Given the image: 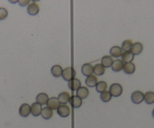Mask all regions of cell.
Wrapping results in <instances>:
<instances>
[{
	"mask_svg": "<svg viewBox=\"0 0 154 128\" xmlns=\"http://www.w3.org/2000/svg\"><path fill=\"white\" fill-rule=\"evenodd\" d=\"M31 113L30 106L27 103H23L19 108V114L21 117L26 118Z\"/></svg>",
	"mask_w": 154,
	"mask_h": 128,
	"instance_id": "cell-5",
	"label": "cell"
},
{
	"mask_svg": "<svg viewBox=\"0 0 154 128\" xmlns=\"http://www.w3.org/2000/svg\"><path fill=\"white\" fill-rule=\"evenodd\" d=\"M133 43L132 41L130 40V39H127L125 40L122 44V50L125 51H131V46H132Z\"/></svg>",
	"mask_w": 154,
	"mask_h": 128,
	"instance_id": "cell-27",
	"label": "cell"
},
{
	"mask_svg": "<svg viewBox=\"0 0 154 128\" xmlns=\"http://www.w3.org/2000/svg\"><path fill=\"white\" fill-rule=\"evenodd\" d=\"M96 91L99 93H103L104 91H106V88H107V84L104 81H100V82H97V84L96 85Z\"/></svg>",
	"mask_w": 154,
	"mask_h": 128,
	"instance_id": "cell-25",
	"label": "cell"
},
{
	"mask_svg": "<svg viewBox=\"0 0 154 128\" xmlns=\"http://www.w3.org/2000/svg\"><path fill=\"white\" fill-rule=\"evenodd\" d=\"M47 107L49 109H51V110L54 109H57L58 107L60 106V103L59 101L58 98L57 97H51L49 98L46 103Z\"/></svg>",
	"mask_w": 154,
	"mask_h": 128,
	"instance_id": "cell-6",
	"label": "cell"
},
{
	"mask_svg": "<svg viewBox=\"0 0 154 128\" xmlns=\"http://www.w3.org/2000/svg\"><path fill=\"white\" fill-rule=\"evenodd\" d=\"M61 76L65 81L69 82L70 80L73 79L75 76V72L72 67H66L64 70H63Z\"/></svg>",
	"mask_w": 154,
	"mask_h": 128,
	"instance_id": "cell-2",
	"label": "cell"
},
{
	"mask_svg": "<svg viewBox=\"0 0 154 128\" xmlns=\"http://www.w3.org/2000/svg\"><path fill=\"white\" fill-rule=\"evenodd\" d=\"M135 65H134L133 63H124V67H123V71L125 72V73L128 75L133 74L135 71Z\"/></svg>",
	"mask_w": 154,
	"mask_h": 128,
	"instance_id": "cell-16",
	"label": "cell"
},
{
	"mask_svg": "<svg viewBox=\"0 0 154 128\" xmlns=\"http://www.w3.org/2000/svg\"><path fill=\"white\" fill-rule=\"evenodd\" d=\"M18 2L20 4V5H21V6H26V5H28L29 3V1H28V0H26V1H19Z\"/></svg>",
	"mask_w": 154,
	"mask_h": 128,
	"instance_id": "cell-30",
	"label": "cell"
},
{
	"mask_svg": "<svg viewBox=\"0 0 154 128\" xmlns=\"http://www.w3.org/2000/svg\"><path fill=\"white\" fill-rule=\"evenodd\" d=\"M152 117H153V118H154V109L152 110Z\"/></svg>",
	"mask_w": 154,
	"mask_h": 128,
	"instance_id": "cell-31",
	"label": "cell"
},
{
	"mask_svg": "<svg viewBox=\"0 0 154 128\" xmlns=\"http://www.w3.org/2000/svg\"><path fill=\"white\" fill-rule=\"evenodd\" d=\"M105 73V67L101 63H97L94 67V73L96 76H102Z\"/></svg>",
	"mask_w": 154,
	"mask_h": 128,
	"instance_id": "cell-24",
	"label": "cell"
},
{
	"mask_svg": "<svg viewBox=\"0 0 154 128\" xmlns=\"http://www.w3.org/2000/svg\"><path fill=\"white\" fill-rule=\"evenodd\" d=\"M57 114L62 118H66L70 114V109L66 104H62L57 109Z\"/></svg>",
	"mask_w": 154,
	"mask_h": 128,
	"instance_id": "cell-4",
	"label": "cell"
},
{
	"mask_svg": "<svg viewBox=\"0 0 154 128\" xmlns=\"http://www.w3.org/2000/svg\"><path fill=\"white\" fill-rule=\"evenodd\" d=\"M131 99L133 103L140 104L144 100V94L140 91H136L131 94Z\"/></svg>",
	"mask_w": 154,
	"mask_h": 128,
	"instance_id": "cell-3",
	"label": "cell"
},
{
	"mask_svg": "<svg viewBox=\"0 0 154 128\" xmlns=\"http://www.w3.org/2000/svg\"><path fill=\"white\" fill-rule=\"evenodd\" d=\"M82 73L84 76L87 77L92 76V73H94V67L91 63H85L82 67Z\"/></svg>",
	"mask_w": 154,
	"mask_h": 128,
	"instance_id": "cell-8",
	"label": "cell"
},
{
	"mask_svg": "<svg viewBox=\"0 0 154 128\" xmlns=\"http://www.w3.org/2000/svg\"><path fill=\"white\" fill-rule=\"evenodd\" d=\"M100 100H101L103 102L107 103L111 100V98H112V96H111V94H109V91H104V92H103L100 94Z\"/></svg>",
	"mask_w": 154,
	"mask_h": 128,
	"instance_id": "cell-28",
	"label": "cell"
},
{
	"mask_svg": "<svg viewBox=\"0 0 154 128\" xmlns=\"http://www.w3.org/2000/svg\"><path fill=\"white\" fill-rule=\"evenodd\" d=\"M144 101L146 104L154 103V92L148 91L144 94Z\"/></svg>",
	"mask_w": 154,
	"mask_h": 128,
	"instance_id": "cell-26",
	"label": "cell"
},
{
	"mask_svg": "<svg viewBox=\"0 0 154 128\" xmlns=\"http://www.w3.org/2000/svg\"><path fill=\"white\" fill-rule=\"evenodd\" d=\"M143 46L140 42H135L132 45L131 48V52L134 55H138L140 53L143 51Z\"/></svg>",
	"mask_w": 154,
	"mask_h": 128,
	"instance_id": "cell-11",
	"label": "cell"
},
{
	"mask_svg": "<svg viewBox=\"0 0 154 128\" xmlns=\"http://www.w3.org/2000/svg\"><path fill=\"white\" fill-rule=\"evenodd\" d=\"M68 87L72 91H77L81 87V82L78 79L74 78L68 82Z\"/></svg>",
	"mask_w": 154,
	"mask_h": 128,
	"instance_id": "cell-13",
	"label": "cell"
},
{
	"mask_svg": "<svg viewBox=\"0 0 154 128\" xmlns=\"http://www.w3.org/2000/svg\"><path fill=\"white\" fill-rule=\"evenodd\" d=\"M39 11V6L36 2H32L29 4L27 7V12L28 14L32 16L36 15Z\"/></svg>",
	"mask_w": 154,
	"mask_h": 128,
	"instance_id": "cell-10",
	"label": "cell"
},
{
	"mask_svg": "<svg viewBox=\"0 0 154 128\" xmlns=\"http://www.w3.org/2000/svg\"><path fill=\"white\" fill-rule=\"evenodd\" d=\"M122 91H123V89H122V85L118 83H114L111 85V86L109 87V92L112 97H119L122 94Z\"/></svg>",
	"mask_w": 154,
	"mask_h": 128,
	"instance_id": "cell-1",
	"label": "cell"
},
{
	"mask_svg": "<svg viewBox=\"0 0 154 128\" xmlns=\"http://www.w3.org/2000/svg\"><path fill=\"white\" fill-rule=\"evenodd\" d=\"M69 103H70V105L72 106L73 108H79V107L82 106V100L81 98H79L78 96L73 95L72 97H70V99H69Z\"/></svg>",
	"mask_w": 154,
	"mask_h": 128,
	"instance_id": "cell-9",
	"label": "cell"
},
{
	"mask_svg": "<svg viewBox=\"0 0 154 128\" xmlns=\"http://www.w3.org/2000/svg\"><path fill=\"white\" fill-rule=\"evenodd\" d=\"M124 63L122 60H116L112 62V64L111 66L112 70L114 72H119L122 70H123Z\"/></svg>",
	"mask_w": 154,
	"mask_h": 128,
	"instance_id": "cell-15",
	"label": "cell"
},
{
	"mask_svg": "<svg viewBox=\"0 0 154 128\" xmlns=\"http://www.w3.org/2000/svg\"><path fill=\"white\" fill-rule=\"evenodd\" d=\"M88 94H89V91L85 87H80L76 91V96H78L81 99H85V98H87Z\"/></svg>",
	"mask_w": 154,
	"mask_h": 128,
	"instance_id": "cell-14",
	"label": "cell"
},
{
	"mask_svg": "<svg viewBox=\"0 0 154 128\" xmlns=\"http://www.w3.org/2000/svg\"><path fill=\"white\" fill-rule=\"evenodd\" d=\"M42 105L38 104V103H34L30 106V111L31 114L34 117H37V116L40 115L41 112H42Z\"/></svg>",
	"mask_w": 154,
	"mask_h": 128,
	"instance_id": "cell-7",
	"label": "cell"
},
{
	"mask_svg": "<svg viewBox=\"0 0 154 128\" xmlns=\"http://www.w3.org/2000/svg\"><path fill=\"white\" fill-rule=\"evenodd\" d=\"M41 115L45 120H48V119L51 118L53 116V111L51 109L48 108V107H45L42 109V112H41Z\"/></svg>",
	"mask_w": 154,
	"mask_h": 128,
	"instance_id": "cell-23",
	"label": "cell"
},
{
	"mask_svg": "<svg viewBox=\"0 0 154 128\" xmlns=\"http://www.w3.org/2000/svg\"><path fill=\"white\" fill-rule=\"evenodd\" d=\"M112 62H113V60H112V57L111 56H103L101 58V64L105 67V68H109L112 66Z\"/></svg>",
	"mask_w": 154,
	"mask_h": 128,
	"instance_id": "cell-19",
	"label": "cell"
},
{
	"mask_svg": "<svg viewBox=\"0 0 154 128\" xmlns=\"http://www.w3.org/2000/svg\"><path fill=\"white\" fill-rule=\"evenodd\" d=\"M85 84L89 88H93V87H95L96 85L97 84V79L95 76H90L86 78L85 79Z\"/></svg>",
	"mask_w": 154,
	"mask_h": 128,
	"instance_id": "cell-22",
	"label": "cell"
},
{
	"mask_svg": "<svg viewBox=\"0 0 154 128\" xmlns=\"http://www.w3.org/2000/svg\"><path fill=\"white\" fill-rule=\"evenodd\" d=\"M8 11L5 8H0V20H5L8 17Z\"/></svg>",
	"mask_w": 154,
	"mask_h": 128,
	"instance_id": "cell-29",
	"label": "cell"
},
{
	"mask_svg": "<svg viewBox=\"0 0 154 128\" xmlns=\"http://www.w3.org/2000/svg\"><path fill=\"white\" fill-rule=\"evenodd\" d=\"M109 53H110L111 57H119L120 56H122L123 52H122V48H120L119 46H113L109 50Z\"/></svg>",
	"mask_w": 154,
	"mask_h": 128,
	"instance_id": "cell-17",
	"label": "cell"
},
{
	"mask_svg": "<svg viewBox=\"0 0 154 128\" xmlns=\"http://www.w3.org/2000/svg\"><path fill=\"white\" fill-rule=\"evenodd\" d=\"M36 103H38L40 105H45L48 100V96L45 93H40L36 96Z\"/></svg>",
	"mask_w": 154,
	"mask_h": 128,
	"instance_id": "cell-12",
	"label": "cell"
},
{
	"mask_svg": "<svg viewBox=\"0 0 154 128\" xmlns=\"http://www.w3.org/2000/svg\"><path fill=\"white\" fill-rule=\"evenodd\" d=\"M134 54L131 52V51H125L122 53V60L123 63H131L133 60H134Z\"/></svg>",
	"mask_w": 154,
	"mask_h": 128,
	"instance_id": "cell-18",
	"label": "cell"
},
{
	"mask_svg": "<svg viewBox=\"0 0 154 128\" xmlns=\"http://www.w3.org/2000/svg\"><path fill=\"white\" fill-rule=\"evenodd\" d=\"M51 73L54 77H60L63 73V69L60 65H54L51 67Z\"/></svg>",
	"mask_w": 154,
	"mask_h": 128,
	"instance_id": "cell-20",
	"label": "cell"
},
{
	"mask_svg": "<svg viewBox=\"0 0 154 128\" xmlns=\"http://www.w3.org/2000/svg\"><path fill=\"white\" fill-rule=\"evenodd\" d=\"M58 100L60 101V103L62 104H66V103H68L70 99V95L68 92H61L60 94H59L58 95Z\"/></svg>",
	"mask_w": 154,
	"mask_h": 128,
	"instance_id": "cell-21",
	"label": "cell"
}]
</instances>
